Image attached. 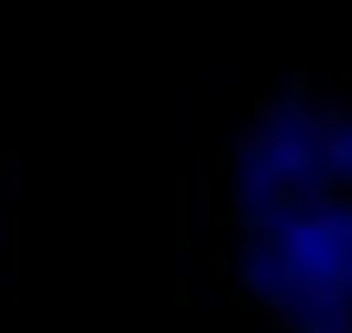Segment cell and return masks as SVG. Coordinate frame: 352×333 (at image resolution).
Returning <instances> with one entry per match:
<instances>
[{
    "instance_id": "6da1fadb",
    "label": "cell",
    "mask_w": 352,
    "mask_h": 333,
    "mask_svg": "<svg viewBox=\"0 0 352 333\" xmlns=\"http://www.w3.org/2000/svg\"><path fill=\"white\" fill-rule=\"evenodd\" d=\"M202 196L215 288L254 333H352V78H261Z\"/></svg>"
},
{
    "instance_id": "7a4b0ae2",
    "label": "cell",
    "mask_w": 352,
    "mask_h": 333,
    "mask_svg": "<svg viewBox=\"0 0 352 333\" xmlns=\"http://www.w3.org/2000/svg\"><path fill=\"white\" fill-rule=\"evenodd\" d=\"M0 242H7V209H0Z\"/></svg>"
}]
</instances>
